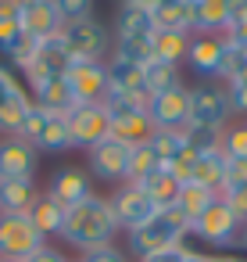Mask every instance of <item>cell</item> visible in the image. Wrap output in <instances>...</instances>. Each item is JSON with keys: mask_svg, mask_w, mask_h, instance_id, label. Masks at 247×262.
<instances>
[{"mask_svg": "<svg viewBox=\"0 0 247 262\" xmlns=\"http://www.w3.org/2000/svg\"><path fill=\"white\" fill-rule=\"evenodd\" d=\"M115 233H118V223L111 215L108 198L90 194V198H83V201H76V205L65 208V223H61V233L58 237L83 255L90 248L115 244Z\"/></svg>", "mask_w": 247, "mask_h": 262, "instance_id": "obj_1", "label": "cell"}, {"mask_svg": "<svg viewBox=\"0 0 247 262\" xmlns=\"http://www.w3.org/2000/svg\"><path fill=\"white\" fill-rule=\"evenodd\" d=\"M126 237H129V251H133L136 258H143V255H154V251L183 248L186 237H190V223L168 205V208H158L147 223H140V226L129 230Z\"/></svg>", "mask_w": 247, "mask_h": 262, "instance_id": "obj_2", "label": "cell"}, {"mask_svg": "<svg viewBox=\"0 0 247 262\" xmlns=\"http://www.w3.org/2000/svg\"><path fill=\"white\" fill-rule=\"evenodd\" d=\"M61 40H65L72 61H108V54H111V29L97 15L79 18V22H65Z\"/></svg>", "mask_w": 247, "mask_h": 262, "instance_id": "obj_3", "label": "cell"}, {"mask_svg": "<svg viewBox=\"0 0 247 262\" xmlns=\"http://www.w3.org/2000/svg\"><path fill=\"white\" fill-rule=\"evenodd\" d=\"M22 140H29L36 151H47V155H61V151H72V133H68V119L65 115H54V112H43L33 104L22 133Z\"/></svg>", "mask_w": 247, "mask_h": 262, "instance_id": "obj_4", "label": "cell"}, {"mask_svg": "<svg viewBox=\"0 0 247 262\" xmlns=\"http://www.w3.org/2000/svg\"><path fill=\"white\" fill-rule=\"evenodd\" d=\"M229 119H233V108H229V97H226V83L201 79L197 86H190V122L193 126L226 129Z\"/></svg>", "mask_w": 247, "mask_h": 262, "instance_id": "obj_5", "label": "cell"}, {"mask_svg": "<svg viewBox=\"0 0 247 262\" xmlns=\"http://www.w3.org/2000/svg\"><path fill=\"white\" fill-rule=\"evenodd\" d=\"M190 237H197V241H204V244H211V248H236V241H240V219L226 208V201L218 198V201H211L208 205V212H201L193 223H190Z\"/></svg>", "mask_w": 247, "mask_h": 262, "instance_id": "obj_6", "label": "cell"}, {"mask_svg": "<svg viewBox=\"0 0 247 262\" xmlns=\"http://www.w3.org/2000/svg\"><path fill=\"white\" fill-rule=\"evenodd\" d=\"M47 237L36 230V223L26 215H8V212H0V258H29L36 248H43Z\"/></svg>", "mask_w": 247, "mask_h": 262, "instance_id": "obj_7", "label": "cell"}, {"mask_svg": "<svg viewBox=\"0 0 247 262\" xmlns=\"http://www.w3.org/2000/svg\"><path fill=\"white\" fill-rule=\"evenodd\" d=\"M129 155H133L129 144H122L115 137H104L101 144H93L86 151V165L101 183L118 187V183H129Z\"/></svg>", "mask_w": 247, "mask_h": 262, "instance_id": "obj_8", "label": "cell"}, {"mask_svg": "<svg viewBox=\"0 0 247 262\" xmlns=\"http://www.w3.org/2000/svg\"><path fill=\"white\" fill-rule=\"evenodd\" d=\"M65 83L72 86L76 104H104V97L111 90L104 61H72L65 72Z\"/></svg>", "mask_w": 247, "mask_h": 262, "instance_id": "obj_9", "label": "cell"}, {"mask_svg": "<svg viewBox=\"0 0 247 262\" xmlns=\"http://www.w3.org/2000/svg\"><path fill=\"white\" fill-rule=\"evenodd\" d=\"M108 205H111V215H115V223H118V230H136L140 223H147L158 208H154V201L136 187V183H118L111 194H108Z\"/></svg>", "mask_w": 247, "mask_h": 262, "instance_id": "obj_10", "label": "cell"}, {"mask_svg": "<svg viewBox=\"0 0 247 262\" xmlns=\"http://www.w3.org/2000/svg\"><path fill=\"white\" fill-rule=\"evenodd\" d=\"M147 115L154 129H183L190 122V86H172L147 97Z\"/></svg>", "mask_w": 247, "mask_h": 262, "instance_id": "obj_11", "label": "cell"}, {"mask_svg": "<svg viewBox=\"0 0 247 262\" xmlns=\"http://www.w3.org/2000/svg\"><path fill=\"white\" fill-rule=\"evenodd\" d=\"M68 65H72V54H68V47H65L61 33H58V36H47V40L36 43V58H33V65L22 72V79H26V86H33V83H40V79L65 76Z\"/></svg>", "mask_w": 247, "mask_h": 262, "instance_id": "obj_12", "label": "cell"}, {"mask_svg": "<svg viewBox=\"0 0 247 262\" xmlns=\"http://www.w3.org/2000/svg\"><path fill=\"white\" fill-rule=\"evenodd\" d=\"M65 119H68L72 147L90 151L93 144H101L108 137V112H104V104H76Z\"/></svg>", "mask_w": 247, "mask_h": 262, "instance_id": "obj_13", "label": "cell"}, {"mask_svg": "<svg viewBox=\"0 0 247 262\" xmlns=\"http://www.w3.org/2000/svg\"><path fill=\"white\" fill-rule=\"evenodd\" d=\"M40 151L22 137H0V180H36Z\"/></svg>", "mask_w": 247, "mask_h": 262, "instance_id": "obj_14", "label": "cell"}, {"mask_svg": "<svg viewBox=\"0 0 247 262\" xmlns=\"http://www.w3.org/2000/svg\"><path fill=\"white\" fill-rule=\"evenodd\" d=\"M104 112H108V137H115L129 147L151 140L154 122H151L147 108H104Z\"/></svg>", "mask_w": 247, "mask_h": 262, "instance_id": "obj_15", "label": "cell"}, {"mask_svg": "<svg viewBox=\"0 0 247 262\" xmlns=\"http://www.w3.org/2000/svg\"><path fill=\"white\" fill-rule=\"evenodd\" d=\"M18 26H22L26 36L47 40V36H58L65 22L58 15L54 0H22V4H18Z\"/></svg>", "mask_w": 247, "mask_h": 262, "instance_id": "obj_16", "label": "cell"}, {"mask_svg": "<svg viewBox=\"0 0 247 262\" xmlns=\"http://www.w3.org/2000/svg\"><path fill=\"white\" fill-rule=\"evenodd\" d=\"M186 65H190V72H197L201 79H218L222 36H218V33H193V36H190V51H186Z\"/></svg>", "mask_w": 247, "mask_h": 262, "instance_id": "obj_17", "label": "cell"}, {"mask_svg": "<svg viewBox=\"0 0 247 262\" xmlns=\"http://www.w3.org/2000/svg\"><path fill=\"white\" fill-rule=\"evenodd\" d=\"M154 26V8L140 4V0H118V11H115V26L111 36H151Z\"/></svg>", "mask_w": 247, "mask_h": 262, "instance_id": "obj_18", "label": "cell"}, {"mask_svg": "<svg viewBox=\"0 0 247 262\" xmlns=\"http://www.w3.org/2000/svg\"><path fill=\"white\" fill-rule=\"evenodd\" d=\"M33 104L43 108V112H54V115H68L76 108V97H72V86L65 83V76H51V79H40L33 86H26Z\"/></svg>", "mask_w": 247, "mask_h": 262, "instance_id": "obj_19", "label": "cell"}, {"mask_svg": "<svg viewBox=\"0 0 247 262\" xmlns=\"http://www.w3.org/2000/svg\"><path fill=\"white\" fill-rule=\"evenodd\" d=\"M47 194H51V198H58V201L68 208V205H76V201L90 198V194H93V187H90V176H86L83 169L65 165V169H58V172H54V180H51Z\"/></svg>", "mask_w": 247, "mask_h": 262, "instance_id": "obj_20", "label": "cell"}, {"mask_svg": "<svg viewBox=\"0 0 247 262\" xmlns=\"http://www.w3.org/2000/svg\"><path fill=\"white\" fill-rule=\"evenodd\" d=\"M36 198H40L36 180H0V212L26 215Z\"/></svg>", "mask_w": 247, "mask_h": 262, "instance_id": "obj_21", "label": "cell"}, {"mask_svg": "<svg viewBox=\"0 0 247 262\" xmlns=\"http://www.w3.org/2000/svg\"><path fill=\"white\" fill-rule=\"evenodd\" d=\"M186 183H201L215 194H222V183H226V155L222 151H204L193 158V172Z\"/></svg>", "mask_w": 247, "mask_h": 262, "instance_id": "obj_22", "label": "cell"}, {"mask_svg": "<svg viewBox=\"0 0 247 262\" xmlns=\"http://www.w3.org/2000/svg\"><path fill=\"white\" fill-rule=\"evenodd\" d=\"M29 219L36 223V230L51 241V237H58L61 233V223H65V205L58 201V198H51L47 190H40V198L33 201V208H29Z\"/></svg>", "mask_w": 247, "mask_h": 262, "instance_id": "obj_23", "label": "cell"}, {"mask_svg": "<svg viewBox=\"0 0 247 262\" xmlns=\"http://www.w3.org/2000/svg\"><path fill=\"white\" fill-rule=\"evenodd\" d=\"M233 0H193V33H226Z\"/></svg>", "mask_w": 247, "mask_h": 262, "instance_id": "obj_24", "label": "cell"}, {"mask_svg": "<svg viewBox=\"0 0 247 262\" xmlns=\"http://www.w3.org/2000/svg\"><path fill=\"white\" fill-rule=\"evenodd\" d=\"M154 26L172 33H193V0H161L154 8Z\"/></svg>", "mask_w": 247, "mask_h": 262, "instance_id": "obj_25", "label": "cell"}, {"mask_svg": "<svg viewBox=\"0 0 247 262\" xmlns=\"http://www.w3.org/2000/svg\"><path fill=\"white\" fill-rule=\"evenodd\" d=\"M108 65V83H111V90H118V94H133V97H147V90H143V65H133V61H122V58H108L104 61Z\"/></svg>", "mask_w": 247, "mask_h": 262, "instance_id": "obj_26", "label": "cell"}, {"mask_svg": "<svg viewBox=\"0 0 247 262\" xmlns=\"http://www.w3.org/2000/svg\"><path fill=\"white\" fill-rule=\"evenodd\" d=\"M211 201H218L215 190H208V187H201V183H183L179 194H176V201H172V208H176L186 223H193L201 212H208Z\"/></svg>", "mask_w": 247, "mask_h": 262, "instance_id": "obj_27", "label": "cell"}, {"mask_svg": "<svg viewBox=\"0 0 247 262\" xmlns=\"http://www.w3.org/2000/svg\"><path fill=\"white\" fill-rule=\"evenodd\" d=\"M136 187H140V190H143V194L154 201V208H168V205L176 201V194H179V187H183V183H179V180H176V176H172V172L161 165L158 172L143 176Z\"/></svg>", "mask_w": 247, "mask_h": 262, "instance_id": "obj_28", "label": "cell"}, {"mask_svg": "<svg viewBox=\"0 0 247 262\" xmlns=\"http://www.w3.org/2000/svg\"><path fill=\"white\" fill-rule=\"evenodd\" d=\"M29 112H33V97L22 86L8 104H0V137H18L22 126H26V119H29Z\"/></svg>", "mask_w": 247, "mask_h": 262, "instance_id": "obj_29", "label": "cell"}, {"mask_svg": "<svg viewBox=\"0 0 247 262\" xmlns=\"http://www.w3.org/2000/svg\"><path fill=\"white\" fill-rule=\"evenodd\" d=\"M140 72H143V90H147V97H151V94H161V90H172V86H183L179 65H168V61H161V58H151Z\"/></svg>", "mask_w": 247, "mask_h": 262, "instance_id": "obj_30", "label": "cell"}, {"mask_svg": "<svg viewBox=\"0 0 247 262\" xmlns=\"http://www.w3.org/2000/svg\"><path fill=\"white\" fill-rule=\"evenodd\" d=\"M190 36L193 33H172V29H154V58L168 61V65H183L186 51H190Z\"/></svg>", "mask_w": 247, "mask_h": 262, "instance_id": "obj_31", "label": "cell"}, {"mask_svg": "<svg viewBox=\"0 0 247 262\" xmlns=\"http://www.w3.org/2000/svg\"><path fill=\"white\" fill-rule=\"evenodd\" d=\"M183 140H186V151H193V155L222 151V129H215V126H193V122H186L183 126Z\"/></svg>", "mask_w": 247, "mask_h": 262, "instance_id": "obj_32", "label": "cell"}, {"mask_svg": "<svg viewBox=\"0 0 247 262\" xmlns=\"http://www.w3.org/2000/svg\"><path fill=\"white\" fill-rule=\"evenodd\" d=\"M147 144L154 147V155L161 158V165H168L172 158H179V155L186 151V140H183V129H154Z\"/></svg>", "mask_w": 247, "mask_h": 262, "instance_id": "obj_33", "label": "cell"}, {"mask_svg": "<svg viewBox=\"0 0 247 262\" xmlns=\"http://www.w3.org/2000/svg\"><path fill=\"white\" fill-rule=\"evenodd\" d=\"M161 169V158L154 155V147L143 140V144H136L133 147V155H129V183H140L143 176H151V172H158Z\"/></svg>", "mask_w": 247, "mask_h": 262, "instance_id": "obj_34", "label": "cell"}, {"mask_svg": "<svg viewBox=\"0 0 247 262\" xmlns=\"http://www.w3.org/2000/svg\"><path fill=\"white\" fill-rule=\"evenodd\" d=\"M222 155L226 158H247V122H229L222 129Z\"/></svg>", "mask_w": 247, "mask_h": 262, "instance_id": "obj_35", "label": "cell"}, {"mask_svg": "<svg viewBox=\"0 0 247 262\" xmlns=\"http://www.w3.org/2000/svg\"><path fill=\"white\" fill-rule=\"evenodd\" d=\"M218 198L226 201V208H229V212L240 219V226H243V223H247V183H243V187H226Z\"/></svg>", "mask_w": 247, "mask_h": 262, "instance_id": "obj_36", "label": "cell"}, {"mask_svg": "<svg viewBox=\"0 0 247 262\" xmlns=\"http://www.w3.org/2000/svg\"><path fill=\"white\" fill-rule=\"evenodd\" d=\"M54 4H58L61 22H79L93 15V0H54Z\"/></svg>", "mask_w": 247, "mask_h": 262, "instance_id": "obj_37", "label": "cell"}, {"mask_svg": "<svg viewBox=\"0 0 247 262\" xmlns=\"http://www.w3.org/2000/svg\"><path fill=\"white\" fill-rule=\"evenodd\" d=\"M79 262H129V255L118 248V244H101V248H90L79 255Z\"/></svg>", "mask_w": 247, "mask_h": 262, "instance_id": "obj_38", "label": "cell"}, {"mask_svg": "<svg viewBox=\"0 0 247 262\" xmlns=\"http://www.w3.org/2000/svg\"><path fill=\"white\" fill-rule=\"evenodd\" d=\"M226 97L233 115H247V79H229L226 83Z\"/></svg>", "mask_w": 247, "mask_h": 262, "instance_id": "obj_39", "label": "cell"}, {"mask_svg": "<svg viewBox=\"0 0 247 262\" xmlns=\"http://www.w3.org/2000/svg\"><path fill=\"white\" fill-rule=\"evenodd\" d=\"M18 36H22L18 15H0V47H4V51H11Z\"/></svg>", "mask_w": 247, "mask_h": 262, "instance_id": "obj_40", "label": "cell"}, {"mask_svg": "<svg viewBox=\"0 0 247 262\" xmlns=\"http://www.w3.org/2000/svg\"><path fill=\"white\" fill-rule=\"evenodd\" d=\"M247 183V158H226V187H243Z\"/></svg>", "mask_w": 247, "mask_h": 262, "instance_id": "obj_41", "label": "cell"}, {"mask_svg": "<svg viewBox=\"0 0 247 262\" xmlns=\"http://www.w3.org/2000/svg\"><path fill=\"white\" fill-rule=\"evenodd\" d=\"M22 262H72V258H68L61 248H54V244L47 241L43 248H36V251H33L29 258H22Z\"/></svg>", "mask_w": 247, "mask_h": 262, "instance_id": "obj_42", "label": "cell"}, {"mask_svg": "<svg viewBox=\"0 0 247 262\" xmlns=\"http://www.w3.org/2000/svg\"><path fill=\"white\" fill-rule=\"evenodd\" d=\"M186 255H190V248L183 244V248H168V251H154V255H143V258H136V262H186Z\"/></svg>", "mask_w": 247, "mask_h": 262, "instance_id": "obj_43", "label": "cell"}, {"mask_svg": "<svg viewBox=\"0 0 247 262\" xmlns=\"http://www.w3.org/2000/svg\"><path fill=\"white\" fill-rule=\"evenodd\" d=\"M22 90V79L18 76H11V72H0V104H8L15 94Z\"/></svg>", "mask_w": 247, "mask_h": 262, "instance_id": "obj_44", "label": "cell"}, {"mask_svg": "<svg viewBox=\"0 0 247 262\" xmlns=\"http://www.w3.org/2000/svg\"><path fill=\"white\" fill-rule=\"evenodd\" d=\"M208 262H243L240 255H208Z\"/></svg>", "mask_w": 247, "mask_h": 262, "instance_id": "obj_45", "label": "cell"}, {"mask_svg": "<svg viewBox=\"0 0 247 262\" xmlns=\"http://www.w3.org/2000/svg\"><path fill=\"white\" fill-rule=\"evenodd\" d=\"M236 248H243V251H247V223L240 226V241H236Z\"/></svg>", "mask_w": 247, "mask_h": 262, "instance_id": "obj_46", "label": "cell"}, {"mask_svg": "<svg viewBox=\"0 0 247 262\" xmlns=\"http://www.w3.org/2000/svg\"><path fill=\"white\" fill-rule=\"evenodd\" d=\"M186 262H208V255H201V251H190V255H186Z\"/></svg>", "mask_w": 247, "mask_h": 262, "instance_id": "obj_47", "label": "cell"}, {"mask_svg": "<svg viewBox=\"0 0 247 262\" xmlns=\"http://www.w3.org/2000/svg\"><path fill=\"white\" fill-rule=\"evenodd\" d=\"M140 4H151V8H158V4H161V0H140Z\"/></svg>", "mask_w": 247, "mask_h": 262, "instance_id": "obj_48", "label": "cell"}, {"mask_svg": "<svg viewBox=\"0 0 247 262\" xmlns=\"http://www.w3.org/2000/svg\"><path fill=\"white\" fill-rule=\"evenodd\" d=\"M0 262H15V258H0Z\"/></svg>", "mask_w": 247, "mask_h": 262, "instance_id": "obj_49", "label": "cell"}]
</instances>
